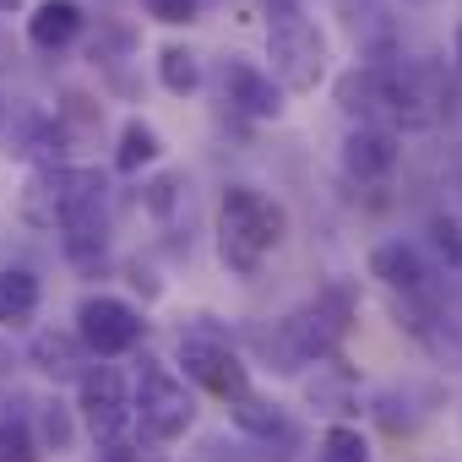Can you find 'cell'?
I'll return each instance as SVG.
<instances>
[{"instance_id": "5b68a950", "label": "cell", "mask_w": 462, "mask_h": 462, "mask_svg": "<svg viewBox=\"0 0 462 462\" xmlns=\"http://www.w3.org/2000/svg\"><path fill=\"white\" fill-rule=\"evenodd\" d=\"M131 419H142V430L152 440H180L196 424V397L185 392V381L163 365H142L136 392H131Z\"/></svg>"}, {"instance_id": "e0dca14e", "label": "cell", "mask_w": 462, "mask_h": 462, "mask_svg": "<svg viewBox=\"0 0 462 462\" xmlns=\"http://www.w3.org/2000/svg\"><path fill=\"white\" fill-rule=\"evenodd\" d=\"M316 462H370V440L354 424H332L316 446Z\"/></svg>"}, {"instance_id": "3957f363", "label": "cell", "mask_w": 462, "mask_h": 462, "mask_svg": "<svg viewBox=\"0 0 462 462\" xmlns=\"http://www.w3.org/2000/svg\"><path fill=\"white\" fill-rule=\"evenodd\" d=\"M104 207V174L71 169V163H44L23 185V217L33 228H71Z\"/></svg>"}, {"instance_id": "7c38bea8", "label": "cell", "mask_w": 462, "mask_h": 462, "mask_svg": "<svg viewBox=\"0 0 462 462\" xmlns=\"http://www.w3.org/2000/svg\"><path fill=\"white\" fill-rule=\"evenodd\" d=\"M82 6L77 0H39L33 17H28V44L33 50H66L77 33H82Z\"/></svg>"}, {"instance_id": "8fae6325", "label": "cell", "mask_w": 462, "mask_h": 462, "mask_svg": "<svg viewBox=\"0 0 462 462\" xmlns=\"http://www.w3.org/2000/svg\"><path fill=\"white\" fill-rule=\"evenodd\" d=\"M370 278H381L392 294H408V300H419V294L430 289L424 256H419L413 245H402V240H386V245L370 251Z\"/></svg>"}, {"instance_id": "2e32d148", "label": "cell", "mask_w": 462, "mask_h": 462, "mask_svg": "<svg viewBox=\"0 0 462 462\" xmlns=\"http://www.w3.org/2000/svg\"><path fill=\"white\" fill-rule=\"evenodd\" d=\"M228 413H235V424H240V430H251V435H262V440H273V435H283V430H289V424H283V413H278V402H262L256 392H251V397H240Z\"/></svg>"}, {"instance_id": "9a60e30c", "label": "cell", "mask_w": 462, "mask_h": 462, "mask_svg": "<svg viewBox=\"0 0 462 462\" xmlns=\"http://www.w3.org/2000/svg\"><path fill=\"white\" fill-rule=\"evenodd\" d=\"M158 82L169 88V93H196V82H201V60H196V50H185V44H163L158 50Z\"/></svg>"}, {"instance_id": "6da1fadb", "label": "cell", "mask_w": 462, "mask_h": 462, "mask_svg": "<svg viewBox=\"0 0 462 462\" xmlns=\"http://www.w3.org/2000/svg\"><path fill=\"white\" fill-rule=\"evenodd\" d=\"M337 104L375 131H424L435 125V115L451 104V93H440L424 71H402V66H354L337 77Z\"/></svg>"}, {"instance_id": "d6986e66", "label": "cell", "mask_w": 462, "mask_h": 462, "mask_svg": "<svg viewBox=\"0 0 462 462\" xmlns=\"http://www.w3.org/2000/svg\"><path fill=\"white\" fill-rule=\"evenodd\" d=\"M33 440H39V451H66L71 446V413H66V402H39V413H33Z\"/></svg>"}, {"instance_id": "7402d4cb", "label": "cell", "mask_w": 462, "mask_h": 462, "mask_svg": "<svg viewBox=\"0 0 462 462\" xmlns=\"http://www.w3.org/2000/svg\"><path fill=\"white\" fill-rule=\"evenodd\" d=\"M430 235H435L440 256L462 267V223H457V217H435V223H430Z\"/></svg>"}, {"instance_id": "9c48e42d", "label": "cell", "mask_w": 462, "mask_h": 462, "mask_svg": "<svg viewBox=\"0 0 462 462\" xmlns=\"http://www.w3.org/2000/svg\"><path fill=\"white\" fill-rule=\"evenodd\" d=\"M223 98L251 120H278L283 115V88L251 60H223Z\"/></svg>"}, {"instance_id": "277c9868", "label": "cell", "mask_w": 462, "mask_h": 462, "mask_svg": "<svg viewBox=\"0 0 462 462\" xmlns=\"http://www.w3.org/2000/svg\"><path fill=\"white\" fill-rule=\"evenodd\" d=\"M267 77H278V88L310 93L327 77V33L305 12H267Z\"/></svg>"}, {"instance_id": "8992f818", "label": "cell", "mask_w": 462, "mask_h": 462, "mask_svg": "<svg viewBox=\"0 0 462 462\" xmlns=\"http://www.w3.org/2000/svg\"><path fill=\"white\" fill-rule=\"evenodd\" d=\"M174 354H180L185 381H196L201 392H212V397H223V402L251 397V370H245V359L228 348L217 332H185Z\"/></svg>"}, {"instance_id": "603a6c76", "label": "cell", "mask_w": 462, "mask_h": 462, "mask_svg": "<svg viewBox=\"0 0 462 462\" xmlns=\"http://www.w3.org/2000/svg\"><path fill=\"white\" fill-rule=\"evenodd\" d=\"M267 12H300V0H267Z\"/></svg>"}, {"instance_id": "7a4b0ae2", "label": "cell", "mask_w": 462, "mask_h": 462, "mask_svg": "<svg viewBox=\"0 0 462 462\" xmlns=\"http://www.w3.org/2000/svg\"><path fill=\"white\" fill-rule=\"evenodd\" d=\"M289 235V212L262 196L256 185H228L223 190V207H217V256L228 273L251 278L262 267V256Z\"/></svg>"}, {"instance_id": "5bb4252c", "label": "cell", "mask_w": 462, "mask_h": 462, "mask_svg": "<svg viewBox=\"0 0 462 462\" xmlns=\"http://www.w3.org/2000/svg\"><path fill=\"white\" fill-rule=\"evenodd\" d=\"M158 152H163L158 131H152L147 120H131V125L120 131V147H115V169H120V174H136V169L158 163Z\"/></svg>"}, {"instance_id": "ba28073f", "label": "cell", "mask_w": 462, "mask_h": 462, "mask_svg": "<svg viewBox=\"0 0 462 462\" xmlns=\"http://www.w3.org/2000/svg\"><path fill=\"white\" fill-rule=\"evenodd\" d=\"M77 408L93 440H120V430L131 424V386L115 365H93L77 381Z\"/></svg>"}, {"instance_id": "52a82bcc", "label": "cell", "mask_w": 462, "mask_h": 462, "mask_svg": "<svg viewBox=\"0 0 462 462\" xmlns=\"http://www.w3.org/2000/svg\"><path fill=\"white\" fill-rule=\"evenodd\" d=\"M77 343L98 359H115V354H131L142 343V316L115 300V294H88L77 305Z\"/></svg>"}, {"instance_id": "ffe728a7", "label": "cell", "mask_w": 462, "mask_h": 462, "mask_svg": "<svg viewBox=\"0 0 462 462\" xmlns=\"http://www.w3.org/2000/svg\"><path fill=\"white\" fill-rule=\"evenodd\" d=\"M0 462H39V440L23 424H0Z\"/></svg>"}, {"instance_id": "d4e9b609", "label": "cell", "mask_w": 462, "mask_h": 462, "mask_svg": "<svg viewBox=\"0 0 462 462\" xmlns=\"http://www.w3.org/2000/svg\"><path fill=\"white\" fill-rule=\"evenodd\" d=\"M457 66H462V28H457Z\"/></svg>"}, {"instance_id": "44dd1931", "label": "cell", "mask_w": 462, "mask_h": 462, "mask_svg": "<svg viewBox=\"0 0 462 462\" xmlns=\"http://www.w3.org/2000/svg\"><path fill=\"white\" fill-rule=\"evenodd\" d=\"M152 23H169V28H185L196 23V0H142Z\"/></svg>"}, {"instance_id": "cb8c5ba5", "label": "cell", "mask_w": 462, "mask_h": 462, "mask_svg": "<svg viewBox=\"0 0 462 462\" xmlns=\"http://www.w3.org/2000/svg\"><path fill=\"white\" fill-rule=\"evenodd\" d=\"M23 6V0H0V12H17Z\"/></svg>"}, {"instance_id": "4fadbf2b", "label": "cell", "mask_w": 462, "mask_h": 462, "mask_svg": "<svg viewBox=\"0 0 462 462\" xmlns=\"http://www.w3.org/2000/svg\"><path fill=\"white\" fill-rule=\"evenodd\" d=\"M39 300H44L39 273H28V267L0 273V327H28L39 316Z\"/></svg>"}, {"instance_id": "ac0fdd59", "label": "cell", "mask_w": 462, "mask_h": 462, "mask_svg": "<svg viewBox=\"0 0 462 462\" xmlns=\"http://www.w3.org/2000/svg\"><path fill=\"white\" fill-rule=\"evenodd\" d=\"M33 365H39L44 375H55V381H60V375H71V370H77V343H71V337H60V332H39V337H33Z\"/></svg>"}, {"instance_id": "30bf717a", "label": "cell", "mask_w": 462, "mask_h": 462, "mask_svg": "<svg viewBox=\"0 0 462 462\" xmlns=\"http://www.w3.org/2000/svg\"><path fill=\"white\" fill-rule=\"evenodd\" d=\"M397 136L392 131H375V125H354L348 136H343V169H348V180H359V185H375V180H386L392 169H397Z\"/></svg>"}]
</instances>
